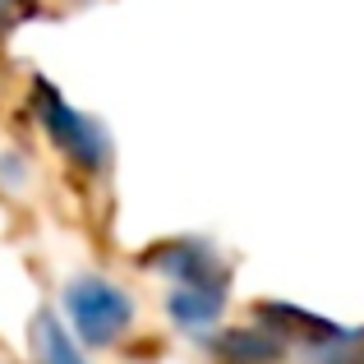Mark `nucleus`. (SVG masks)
<instances>
[{
  "label": "nucleus",
  "instance_id": "nucleus-6",
  "mask_svg": "<svg viewBox=\"0 0 364 364\" xmlns=\"http://www.w3.org/2000/svg\"><path fill=\"white\" fill-rule=\"evenodd\" d=\"M28 350H33V364H92L83 341L70 332V323L55 309H37L33 323H28Z\"/></svg>",
  "mask_w": 364,
  "mask_h": 364
},
{
  "label": "nucleus",
  "instance_id": "nucleus-5",
  "mask_svg": "<svg viewBox=\"0 0 364 364\" xmlns=\"http://www.w3.org/2000/svg\"><path fill=\"white\" fill-rule=\"evenodd\" d=\"M226 295H231V282H213V286H166L161 291V309H166V323L189 337H213L222 328L226 314Z\"/></svg>",
  "mask_w": 364,
  "mask_h": 364
},
{
  "label": "nucleus",
  "instance_id": "nucleus-1",
  "mask_svg": "<svg viewBox=\"0 0 364 364\" xmlns=\"http://www.w3.org/2000/svg\"><path fill=\"white\" fill-rule=\"evenodd\" d=\"M18 120H23L28 139L42 143L60 171L70 180H79L83 189H107L111 166H116V143H111L107 124L92 120L88 111H79L74 102L60 97L46 74L23 70L18 74Z\"/></svg>",
  "mask_w": 364,
  "mask_h": 364
},
{
  "label": "nucleus",
  "instance_id": "nucleus-8",
  "mask_svg": "<svg viewBox=\"0 0 364 364\" xmlns=\"http://www.w3.org/2000/svg\"><path fill=\"white\" fill-rule=\"evenodd\" d=\"M102 5V0H37L42 18H70V14H83V9Z\"/></svg>",
  "mask_w": 364,
  "mask_h": 364
},
{
  "label": "nucleus",
  "instance_id": "nucleus-4",
  "mask_svg": "<svg viewBox=\"0 0 364 364\" xmlns=\"http://www.w3.org/2000/svg\"><path fill=\"white\" fill-rule=\"evenodd\" d=\"M208 350L217 364H295V346L263 318L217 328L208 337Z\"/></svg>",
  "mask_w": 364,
  "mask_h": 364
},
{
  "label": "nucleus",
  "instance_id": "nucleus-7",
  "mask_svg": "<svg viewBox=\"0 0 364 364\" xmlns=\"http://www.w3.org/2000/svg\"><path fill=\"white\" fill-rule=\"evenodd\" d=\"M33 18H42L37 0H0V55H5L9 37H14L23 23H33Z\"/></svg>",
  "mask_w": 364,
  "mask_h": 364
},
{
  "label": "nucleus",
  "instance_id": "nucleus-3",
  "mask_svg": "<svg viewBox=\"0 0 364 364\" xmlns=\"http://www.w3.org/2000/svg\"><path fill=\"white\" fill-rule=\"evenodd\" d=\"M143 267L157 272L166 286H213V282H231V267L222 263L208 240L198 235H180V240H161L143 254Z\"/></svg>",
  "mask_w": 364,
  "mask_h": 364
},
{
  "label": "nucleus",
  "instance_id": "nucleus-2",
  "mask_svg": "<svg viewBox=\"0 0 364 364\" xmlns=\"http://www.w3.org/2000/svg\"><path fill=\"white\" fill-rule=\"evenodd\" d=\"M60 309L88 350H124L139 337V300L107 272H74L60 291Z\"/></svg>",
  "mask_w": 364,
  "mask_h": 364
}]
</instances>
